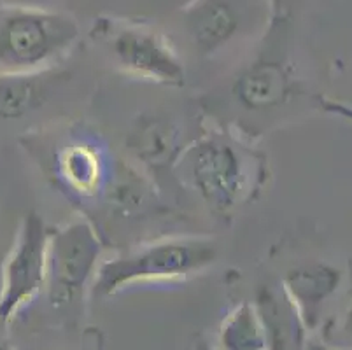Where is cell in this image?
Returning a JSON list of instances; mask_svg holds the SVG:
<instances>
[{
	"label": "cell",
	"instance_id": "1",
	"mask_svg": "<svg viewBox=\"0 0 352 350\" xmlns=\"http://www.w3.org/2000/svg\"><path fill=\"white\" fill-rule=\"evenodd\" d=\"M79 35L72 18L21 6H0V76L41 72Z\"/></svg>",
	"mask_w": 352,
	"mask_h": 350
},
{
	"label": "cell",
	"instance_id": "2",
	"mask_svg": "<svg viewBox=\"0 0 352 350\" xmlns=\"http://www.w3.org/2000/svg\"><path fill=\"white\" fill-rule=\"evenodd\" d=\"M214 258L216 252L207 243H158L128 258L104 263L97 274V293L113 294L135 282L184 277L206 268Z\"/></svg>",
	"mask_w": 352,
	"mask_h": 350
},
{
	"label": "cell",
	"instance_id": "3",
	"mask_svg": "<svg viewBox=\"0 0 352 350\" xmlns=\"http://www.w3.org/2000/svg\"><path fill=\"white\" fill-rule=\"evenodd\" d=\"M50 235L37 214H28L16 235L0 282V322L14 319L39 291L47 278Z\"/></svg>",
	"mask_w": 352,
	"mask_h": 350
},
{
	"label": "cell",
	"instance_id": "4",
	"mask_svg": "<svg viewBox=\"0 0 352 350\" xmlns=\"http://www.w3.org/2000/svg\"><path fill=\"white\" fill-rule=\"evenodd\" d=\"M100 242L88 223H76L50 237L47 278L53 303H69L91 277Z\"/></svg>",
	"mask_w": 352,
	"mask_h": 350
},
{
	"label": "cell",
	"instance_id": "5",
	"mask_svg": "<svg viewBox=\"0 0 352 350\" xmlns=\"http://www.w3.org/2000/svg\"><path fill=\"white\" fill-rule=\"evenodd\" d=\"M114 54L121 65L140 77L163 85H182L184 65L162 35L139 25L121 27L113 37Z\"/></svg>",
	"mask_w": 352,
	"mask_h": 350
},
{
	"label": "cell",
	"instance_id": "6",
	"mask_svg": "<svg viewBox=\"0 0 352 350\" xmlns=\"http://www.w3.org/2000/svg\"><path fill=\"white\" fill-rule=\"evenodd\" d=\"M193 177L209 204L232 205L240 188V160L230 146L217 140L201 144L195 153Z\"/></svg>",
	"mask_w": 352,
	"mask_h": 350
},
{
	"label": "cell",
	"instance_id": "7",
	"mask_svg": "<svg viewBox=\"0 0 352 350\" xmlns=\"http://www.w3.org/2000/svg\"><path fill=\"white\" fill-rule=\"evenodd\" d=\"M195 44L210 53L226 44L239 28V16L228 0H198L188 12Z\"/></svg>",
	"mask_w": 352,
	"mask_h": 350
},
{
	"label": "cell",
	"instance_id": "8",
	"mask_svg": "<svg viewBox=\"0 0 352 350\" xmlns=\"http://www.w3.org/2000/svg\"><path fill=\"white\" fill-rule=\"evenodd\" d=\"M37 74L0 76V120H20L43 104L46 85Z\"/></svg>",
	"mask_w": 352,
	"mask_h": 350
},
{
	"label": "cell",
	"instance_id": "9",
	"mask_svg": "<svg viewBox=\"0 0 352 350\" xmlns=\"http://www.w3.org/2000/svg\"><path fill=\"white\" fill-rule=\"evenodd\" d=\"M239 100L251 109L279 105L286 95V81L277 65L265 63L249 70L235 86Z\"/></svg>",
	"mask_w": 352,
	"mask_h": 350
},
{
	"label": "cell",
	"instance_id": "10",
	"mask_svg": "<svg viewBox=\"0 0 352 350\" xmlns=\"http://www.w3.org/2000/svg\"><path fill=\"white\" fill-rule=\"evenodd\" d=\"M60 173L76 191H94L100 179V156L86 146L67 149L60 158Z\"/></svg>",
	"mask_w": 352,
	"mask_h": 350
},
{
	"label": "cell",
	"instance_id": "11",
	"mask_svg": "<svg viewBox=\"0 0 352 350\" xmlns=\"http://www.w3.org/2000/svg\"><path fill=\"white\" fill-rule=\"evenodd\" d=\"M223 343L230 349H259L263 338L251 307L242 305L223 327Z\"/></svg>",
	"mask_w": 352,
	"mask_h": 350
},
{
	"label": "cell",
	"instance_id": "12",
	"mask_svg": "<svg viewBox=\"0 0 352 350\" xmlns=\"http://www.w3.org/2000/svg\"><path fill=\"white\" fill-rule=\"evenodd\" d=\"M338 282V275L326 268H309L296 272L289 277V289L302 301L318 303L331 293Z\"/></svg>",
	"mask_w": 352,
	"mask_h": 350
},
{
	"label": "cell",
	"instance_id": "13",
	"mask_svg": "<svg viewBox=\"0 0 352 350\" xmlns=\"http://www.w3.org/2000/svg\"><path fill=\"white\" fill-rule=\"evenodd\" d=\"M324 107L328 109V111L335 112V114L345 116V118L352 120V109L351 107H345V105H342V104H331V102H328V104H326Z\"/></svg>",
	"mask_w": 352,
	"mask_h": 350
}]
</instances>
